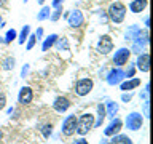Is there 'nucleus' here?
<instances>
[{"instance_id":"f8f14e48","label":"nucleus","mask_w":153,"mask_h":144,"mask_svg":"<svg viewBox=\"0 0 153 144\" xmlns=\"http://www.w3.org/2000/svg\"><path fill=\"white\" fill-rule=\"evenodd\" d=\"M32 98H33V91H32V88L30 86H22L21 90H19V96H18V99H19V103L21 104H29L32 101Z\"/></svg>"},{"instance_id":"37998d69","label":"nucleus","mask_w":153,"mask_h":144,"mask_svg":"<svg viewBox=\"0 0 153 144\" xmlns=\"http://www.w3.org/2000/svg\"><path fill=\"white\" fill-rule=\"evenodd\" d=\"M100 144H107V139H102V142H100Z\"/></svg>"},{"instance_id":"4c0bfd02","label":"nucleus","mask_w":153,"mask_h":144,"mask_svg":"<svg viewBox=\"0 0 153 144\" xmlns=\"http://www.w3.org/2000/svg\"><path fill=\"white\" fill-rule=\"evenodd\" d=\"M72 144H88V141H86L85 138H81V139H76V141L72 142Z\"/></svg>"},{"instance_id":"1a4fd4ad","label":"nucleus","mask_w":153,"mask_h":144,"mask_svg":"<svg viewBox=\"0 0 153 144\" xmlns=\"http://www.w3.org/2000/svg\"><path fill=\"white\" fill-rule=\"evenodd\" d=\"M124 79V70H121L120 67H117V69H112L108 72V75H107V83L108 85H118V83H121Z\"/></svg>"},{"instance_id":"4be33fe9","label":"nucleus","mask_w":153,"mask_h":144,"mask_svg":"<svg viewBox=\"0 0 153 144\" xmlns=\"http://www.w3.org/2000/svg\"><path fill=\"white\" fill-rule=\"evenodd\" d=\"M97 115H99V118H97V122H94V127H100V125H102V120L105 118V107L102 104L97 106Z\"/></svg>"},{"instance_id":"ddd939ff","label":"nucleus","mask_w":153,"mask_h":144,"mask_svg":"<svg viewBox=\"0 0 153 144\" xmlns=\"http://www.w3.org/2000/svg\"><path fill=\"white\" fill-rule=\"evenodd\" d=\"M53 107H54L56 112H65L70 107V101L64 98V96H57L54 99V103H53Z\"/></svg>"},{"instance_id":"f704fd0d","label":"nucleus","mask_w":153,"mask_h":144,"mask_svg":"<svg viewBox=\"0 0 153 144\" xmlns=\"http://www.w3.org/2000/svg\"><path fill=\"white\" fill-rule=\"evenodd\" d=\"M62 2H64V0H53V2H51V7H53V8H57V7H61V5H62Z\"/></svg>"},{"instance_id":"6ab92c4d","label":"nucleus","mask_w":153,"mask_h":144,"mask_svg":"<svg viewBox=\"0 0 153 144\" xmlns=\"http://www.w3.org/2000/svg\"><path fill=\"white\" fill-rule=\"evenodd\" d=\"M110 144H132V141H131V138L124 136V134H117V136L113 134Z\"/></svg>"},{"instance_id":"aec40b11","label":"nucleus","mask_w":153,"mask_h":144,"mask_svg":"<svg viewBox=\"0 0 153 144\" xmlns=\"http://www.w3.org/2000/svg\"><path fill=\"white\" fill-rule=\"evenodd\" d=\"M30 35V26H24L22 27V31L19 32V35H18V43H26V40H27V37Z\"/></svg>"},{"instance_id":"c756f323","label":"nucleus","mask_w":153,"mask_h":144,"mask_svg":"<svg viewBox=\"0 0 153 144\" xmlns=\"http://www.w3.org/2000/svg\"><path fill=\"white\" fill-rule=\"evenodd\" d=\"M42 133H43V136H45V138H48L53 133V125H45V127L42 128Z\"/></svg>"},{"instance_id":"423d86ee","label":"nucleus","mask_w":153,"mask_h":144,"mask_svg":"<svg viewBox=\"0 0 153 144\" xmlns=\"http://www.w3.org/2000/svg\"><path fill=\"white\" fill-rule=\"evenodd\" d=\"M142 123H143V118L137 112H131L126 117V127L129 130H132V131H137L139 128H142Z\"/></svg>"},{"instance_id":"0eeeda50","label":"nucleus","mask_w":153,"mask_h":144,"mask_svg":"<svg viewBox=\"0 0 153 144\" xmlns=\"http://www.w3.org/2000/svg\"><path fill=\"white\" fill-rule=\"evenodd\" d=\"M113 50V40L110 35H102L97 42V51L100 55H108Z\"/></svg>"},{"instance_id":"20e7f679","label":"nucleus","mask_w":153,"mask_h":144,"mask_svg":"<svg viewBox=\"0 0 153 144\" xmlns=\"http://www.w3.org/2000/svg\"><path fill=\"white\" fill-rule=\"evenodd\" d=\"M93 86H94V83H93L91 79H81V80H78L75 83V90L74 91H75V94H78V96H86V94L91 93Z\"/></svg>"},{"instance_id":"473e14b6","label":"nucleus","mask_w":153,"mask_h":144,"mask_svg":"<svg viewBox=\"0 0 153 144\" xmlns=\"http://www.w3.org/2000/svg\"><path fill=\"white\" fill-rule=\"evenodd\" d=\"M131 99H132V93H126V91H124L121 94V101H124V103H128V101H131Z\"/></svg>"},{"instance_id":"b1692460","label":"nucleus","mask_w":153,"mask_h":144,"mask_svg":"<svg viewBox=\"0 0 153 144\" xmlns=\"http://www.w3.org/2000/svg\"><path fill=\"white\" fill-rule=\"evenodd\" d=\"M54 45L57 46V50H59V51H62V50H67V48H69V42H67L65 37H62V38H57Z\"/></svg>"},{"instance_id":"c9c22d12","label":"nucleus","mask_w":153,"mask_h":144,"mask_svg":"<svg viewBox=\"0 0 153 144\" xmlns=\"http://www.w3.org/2000/svg\"><path fill=\"white\" fill-rule=\"evenodd\" d=\"M27 70H29V64H26L22 67V70H21V77L24 79V77H26V74H27Z\"/></svg>"},{"instance_id":"c85d7f7f","label":"nucleus","mask_w":153,"mask_h":144,"mask_svg":"<svg viewBox=\"0 0 153 144\" xmlns=\"http://www.w3.org/2000/svg\"><path fill=\"white\" fill-rule=\"evenodd\" d=\"M134 74H136V66H134V64H129V67H128V72H124V77L131 79V77H134Z\"/></svg>"},{"instance_id":"a18cd8bd","label":"nucleus","mask_w":153,"mask_h":144,"mask_svg":"<svg viewBox=\"0 0 153 144\" xmlns=\"http://www.w3.org/2000/svg\"><path fill=\"white\" fill-rule=\"evenodd\" d=\"M0 139H2V131H0Z\"/></svg>"},{"instance_id":"9b49d317","label":"nucleus","mask_w":153,"mask_h":144,"mask_svg":"<svg viewBox=\"0 0 153 144\" xmlns=\"http://www.w3.org/2000/svg\"><path fill=\"white\" fill-rule=\"evenodd\" d=\"M136 67L140 72H148L150 70V55H148V53H140V55L137 56Z\"/></svg>"},{"instance_id":"f3484780","label":"nucleus","mask_w":153,"mask_h":144,"mask_svg":"<svg viewBox=\"0 0 153 144\" xmlns=\"http://www.w3.org/2000/svg\"><path fill=\"white\" fill-rule=\"evenodd\" d=\"M139 32H140V27H139V26H129L126 34H124V40H131L132 42L134 38L137 37Z\"/></svg>"},{"instance_id":"e433bc0d","label":"nucleus","mask_w":153,"mask_h":144,"mask_svg":"<svg viewBox=\"0 0 153 144\" xmlns=\"http://www.w3.org/2000/svg\"><path fill=\"white\" fill-rule=\"evenodd\" d=\"M42 35H43V29H42V27H38V29H37V32H35V37H37V38H42Z\"/></svg>"},{"instance_id":"72a5a7b5","label":"nucleus","mask_w":153,"mask_h":144,"mask_svg":"<svg viewBox=\"0 0 153 144\" xmlns=\"http://www.w3.org/2000/svg\"><path fill=\"white\" fill-rule=\"evenodd\" d=\"M7 106V98H5L3 93H0V109H3Z\"/></svg>"},{"instance_id":"f03ea898","label":"nucleus","mask_w":153,"mask_h":144,"mask_svg":"<svg viewBox=\"0 0 153 144\" xmlns=\"http://www.w3.org/2000/svg\"><path fill=\"white\" fill-rule=\"evenodd\" d=\"M93 127H94V115L93 114H83L78 120H76L75 131L78 134H81V136H85Z\"/></svg>"},{"instance_id":"79ce46f5","label":"nucleus","mask_w":153,"mask_h":144,"mask_svg":"<svg viewBox=\"0 0 153 144\" xmlns=\"http://www.w3.org/2000/svg\"><path fill=\"white\" fill-rule=\"evenodd\" d=\"M0 43H5V38L3 37H0Z\"/></svg>"},{"instance_id":"c03bdc74","label":"nucleus","mask_w":153,"mask_h":144,"mask_svg":"<svg viewBox=\"0 0 153 144\" xmlns=\"http://www.w3.org/2000/svg\"><path fill=\"white\" fill-rule=\"evenodd\" d=\"M0 5H5V0H0Z\"/></svg>"},{"instance_id":"6e6552de","label":"nucleus","mask_w":153,"mask_h":144,"mask_svg":"<svg viewBox=\"0 0 153 144\" xmlns=\"http://www.w3.org/2000/svg\"><path fill=\"white\" fill-rule=\"evenodd\" d=\"M129 56H131V50H129V48H120L118 51H115L113 64H115V66H118V67H120V66L128 64Z\"/></svg>"},{"instance_id":"2eb2a0df","label":"nucleus","mask_w":153,"mask_h":144,"mask_svg":"<svg viewBox=\"0 0 153 144\" xmlns=\"http://www.w3.org/2000/svg\"><path fill=\"white\" fill-rule=\"evenodd\" d=\"M147 5H148V0H132L129 3V10L132 13H140L147 8Z\"/></svg>"},{"instance_id":"5701e85b","label":"nucleus","mask_w":153,"mask_h":144,"mask_svg":"<svg viewBox=\"0 0 153 144\" xmlns=\"http://www.w3.org/2000/svg\"><path fill=\"white\" fill-rule=\"evenodd\" d=\"M50 11H51V8H50V7H43L40 11H38L37 19H38V21H45L46 18H50Z\"/></svg>"},{"instance_id":"49530a36","label":"nucleus","mask_w":153,"mask_h":144,"mask_svg":"<svg viewBox=\"0 0 153 144\" xmlns=\"http://www.w3.org/2000/svg\"><path fill=\"white\" fill-rule=\"evenodd\" d=\"M24 2H27V0H24Z\"/></svg>"},{"instance_id":"39448f33","label":"nucleus","mask_w":153,"mask_h":144,"mask_svg":"<svg viewBox=\"0 0 153 144\" xmlns=\"http://www.w3.org/2000/svg\"><path fill=\"white\" fill-rule=\"evenodd\" d=\"M76 128V115H67L62 122V134L64 136H72Z\"/></svg>"},{"instance_id":"dca6fc26","label":"nucleus","mask_w":153,"mask_h":144,"mask_svg":"<svg viewBox=\"0 0 153 144\" xmlns=\"http://www.w3.org/2000/svg\"><path fill=\"white\" fill-rule=\"evenodd\" d=\"M57 34H51V35H48L46 38H45V42H43V45H42V50L43 51H48L51 46H54V43H56V40H57Z\"/></svg>"},{"instance_id":"412c9836","label":"nucleus","mask_w":153,"mask_h":144,"mask_svg":"<svg viewBox=\"0 0 153 144\" xmlns=\"http://www.w3.org/2000/svg\"><path fill=\"white\" fill-rule=\"evenodd\" d=\"M117 112H118V104L113 103V101H108L107 103V115L113 118L115 115H117Z\"/></svg>"},{"instance_id":"2f4dec72","label":"nucleus","mask_w":153,"mask_h":144,"mask_svg":"<svg viewBox=\"0 0 153 144\" xmlns=\"http://www.w3.org/2000/svg\"><path fill=\"white\" fill-rule=\"evenodd\" d=\"M143 112H145L147 118L150 117V103H148V101H145V104H143Z\"/></svg>"},{"instance_id":"7c9ffc66","label":"nucleus","mask_w":153,"mask_h":144,"mask_svg":"<svg viewBox=\"0 0 153 144\" xmlns=\"http://www.w3.org/2000/svg\"><path fill=\"white\" fill-rule=\"evenodd\" d=\"M148 94H150V85H145V90H143V93L140 94V98L148 101Z\"/></svg>"},{"instance_id":"a19ab883","label":"nucleus","mask_w":153,"mask_h":144,"mask_svg":"<svg viewBox=\"0 0 153 144\" xmlns=\"http://www.w3.org/2000/svg\"><path fill=\"white\" fill-rule=\"evenodd\" d=\"M37 2L40 3V5H43V3H45V0H37Z\"/></svg>"},{"instance_id":"9d476101","label":"nucleus","mask_w":153,"mask_h":144,"mask_svg":"<svg viewBox=\"0 0 153 144\" xmlns=\"http://www.w3.org/2000/svg\"><path fill=\"white\" fill-rule=\"evenodd\" d=\"M67 21H69L70 27H80L85 21L83 13H81L80 10H74V11H70V14L67 16Z\"/></svg>"},{"instance_id":"393cba45","label":"nucleus","mask_w":153,"mask_h":144,"mask_svg":"<svg viewBox=\"0 0 153 144\" xmlns=\"http://www.w3.org/2000/svg\"><path fill=\"white\" fill-rule=\"evenodd\" d=\"M14 62H16V61H14V58H11V56H10V58H7V59H3V69L5 70H11L13 69V67H14Z\"/></svg>"},{"instance_id":"a878e982","label":"nucleus","mask_w":153,"mask_h":144,"mask_svg":"<svg viewBox=\"0 0 153 144\" xmlns=\"http://www.w3.org/2000/svg\"><path fill=\"white\" fill-rule=\"evenodd\" d=\"M3 38H5V43H10V42H13L14 38H18V34H16L14 29H10V31L7 32V35H5Z\"/></svg>"},{"instance_id":"bb28decb","label":"nucleus","mask_w":153,"mask_h":144,"mask_svg":"<svg viewBox=\"0 0 153 144\" xmlns=\"http://www.w3.org/2000/svg\"><path fill=\"white\" fill-rule=\"evenodd\" d=\"M61 16H62V7H57V8H54V13L50 14V19H51L53 22H56Z\"/></svg>"},{"instance_id":"4468645a","label":"nucleus","mask_w":153,"mask_h":144,"mask_svg":"<svg viewBox=\"0 0 153 144\" xmlns=\"http://www.w3.org/2000/svg\"><path fill=\"white\" fill-rule=\"evenodd\" d=\"M121 127H123V123H121V120H120V118L112 120V123H110L108 127L105 128V131H104V133H105V136H113V134L120 133Z\"/></svg>"},{"instance_id":"ea45409f","label":"nucleus","mask_w":153,"mask_h":144,"mask_svg":"<svg viewBox=\"0 0 153 144\" xmlns=\"http://www.w3.org/2000/svg\"><path fill=\"white\" fill-rule=\"evenodd\" d=\"M5 26V22H3V19H2V14H0V27H3Z\"/></svg>"},{"instance_id":"58836bf2","label":"nucleus","mask_w":153,"mask_h":144,"mask_svg":"<svg viewBox=\"0 0 153 144\" xmlns=\"http://www.w3.org/2000/svg\"><path fill=\"white\" fill-rule=\"evenodd\" d=\"M145 26H147V29L150 27V18L148 16H145Z\"/></svg>"},{"instance_id":"f257e3e1","label":"nucleus","mask_w":153,"mask_h":144,"mask_svg":"<svg viewBox=\"0 0 153 144\" xmlns=\"http://www.w3.org/2000/svg\"><path fill=\"white\" fill-rule=\"evenodd\" d=\"M124 16H126V7H124L121 2H113L108 7V18H110V21H113L115 24L123 22Z\"/></svg>"},{"instance_id":"a211bd4d","label":"nucleus","mask_w":153,"mask_h":144,"mask_svg":"<svg viewBox=\"0 0 153 144\" xmlns=\"http://www.w3.org/2000/svg\"><path fill=\"white\" fill-rule=\"evenodd\" d=\"M139 85H140V79H131V80H128V82H123V83H121V90L123 91L134 90V88H137Z\"/></svg>"},{"instance_id":"cd10ccee","label":"nucleus","mask_w":153,"mask_h":144,"mask_svg":"<svg viewBox=\"0 0 153 144\" xmlns=\"http://www.w3.org/2000/svg\"><path fill=\"white\" fill-rule=\"evenodd\" d=\"M35 43H37V37H35V34H32V35L27 37V45H26V48H27V50H32V48L35 46Z\"/></svg>"},{"instance_id":"7ed1b4c3","label":"nucleus","mask_w":153,"mask_h":144,"mask_svg":"<svg viewBox=\"0 0 153 144\" xmlns=\"http://www.w3.org/2000/svg\"><path fill=\"white\" fill-rule=\"evenodd\" d=\"M132 48H131V53H137V55H140V51L145 48V45H148V42H150V38H148V31H142L137 34V37L132 40Z\"/></svg>"}]
</instances>
